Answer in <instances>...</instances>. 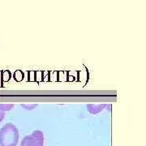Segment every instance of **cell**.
<instances>
[{"label": "cell", "instance_id": "1", "mask_svg": "<svg viewBox=\"0 0 146 146\" xmlns=\"http://www.w3.org/2000/svg\"><path fill=\"white\" fill-rule=\"evenodd\" d=\"M19 139V130L12 123H7L0 128V146H16Z\"/></svg>", "mask_w": 146, "mask_h": 146}, {"label": "cell", "instance_id": "2", "mask_svg": "<svg viewBox=\"0 0 146 146\" xmlns=\"http://www.w3.org/2000/svg\"><path fill=\"white\" fill-rule=\"evenodd\" d=\"M20 146H44V133L40 130L33 131L23 138Z\"/></svg>", "mask_w": 146, "mask_h": 146}, {"label": "cell", "instance_id": "3", "mask_svg": "<svg viewBox=\"0 0 146 146\" xmlns=\"http://www.w3.org/2000/svg\"><path fill=\"white\" fill-rule=\"evenodd\" d=\"M106 106V104H88L87 105V110L91 115H97L102 111Z\"/></svg>", "mask_w": 146, "mask_h": 146}, {"label": "cell", "instance_id": "4", "mask_svg": "<svg viewBox=\"0 0 146 146\" xmlns=\"http://www.w3.org/2000/svg\"><path fill=\"white\" fill-rule=\"evenodd\" d=\"M13 107V104H0V123L4 119L6 112L10 111Z\"/></svg>", "mask_w": 146, "mask_h": 146}, {"label": "cell", "instance_id": "5", "mask_svg": "<svg viewBox=\"0 0 146 146\" xmlns=\"http://www.w3.org/2000/svg\"><path fill=\"white\" fill-rule=\"evenodd\" d=\"M24 77H25V74L21 70H16L13 74V78L16 82H21L23 80Z\"/></svg>", "mask_w": 146, "mask_h": 146}, {"label": "cell", "instance_id": "6", "mask_svg": "<svg viewBox=\"0 0 146 146\" xmlns=\"http://www.w3.org/2000/svg\"><path fill=\"white\" fill-rule=\"evenodd\" d=\"M11 72L9 70H5V71H3L2 72V82L6 83V82H8L11 78Z\"/></svg>", "mask_w": 146, "mask_h": 146}, {"label": "cell", "instance_id": "7", "mask_svg": "<svg viewBox=\"0 0 146 146\" xmlns=\"http://www.w3.org/2000/svg\"><path fill=\"white\" fill-rule=\"evenodd\" d=\"M32 73H33V74H42V72H32ZM36 82H40V81H42V80H41V79L39 78V76H36Z\"/></svg>", "mask_w": 146, "mask_h": 146}]
</instances>
